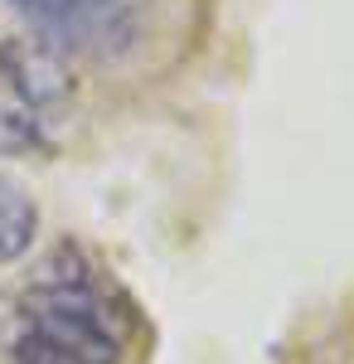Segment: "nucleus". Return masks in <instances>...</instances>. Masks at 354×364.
<instances>
[{"instance_id":"f257e3e1","label":"nucleus","mask_w":354,"mask_h":364,"mask_svg":"<svg viewBox=\"0 0 354 364\" xmlns=\"http://www.w3.org/2000/svg\"><path fill=\"white\" fill-rule=\"evenodd\" d=\"M141 311L107 262L58 238L0 291V364H122Z\"/></svg>"},{"instance_id":"f03ea898","label":"nucleus","mask_w":354,"mask_h":364,"mask_svg":"<svg viewBox=\"0 0 354 364\" xmlns=\"http://www.w3.org/2000/svg\"><path fill=\"white\" fill-rule=\"evenodd\" d=\"M73 112V73L44 39H0V156H49Z\"/></svg>"},{"instance_id":"7ed1b4c3","label":"nucleus","mask_w":354,"mask_h":364,"mask_svg":"<svg viewBox=\"0 0 354 364\" xmlns=\"http://www.w3.org/2000/svg\"><path fill=\"white\" fill-rule=\"evenodd\" d=\"M5 5L49 39H82L107 25L127 0H5Z\"/></svg>"},{"instance_id":"20e7f679","label":"nucleus","mask_w":354,"mask_h":364,"mask_svg":"<svg viewBox=\"0 0 354 364\" xmlns=\"http://www.w3.org/2000/svg\"><path fill=\"white\" fill-rule=\"evenodd\" d=\"M39 248V199L20 175L0 170V267L25 262Z\"/></svg>"}]
</instances>
